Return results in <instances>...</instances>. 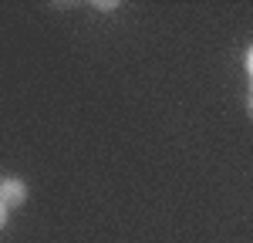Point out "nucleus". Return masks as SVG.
<instances>
[{
	"label": "nucleus",
	"instance_id": "1",
	"mask_svg": "<svg viewBox=\"0 0 253 243\" xmlns=\"http://www.w3.org/2000/svg\"><path fill=\"white\" fill-rule=\"evenodd\" d=\"M0 202H3L7 209L24 206V202H27V182L24 179H0Z\"/></svg>",
	"mask_w": 253,
	"mask_h": 243
},
{
	"label": "nucleus",
	"instance_id": "2",
	"mask_svg": "<svg viewBox=\"0 0 253 243\" xmlns=\"http://www.w3.org/2000/svg\"><path fill=\"white\" fill-rule=\"evenodd\" d=\"M7 216H10V209H7V206H3V202H0V230H3V226H7Z\"/></svg>",
	"mask_w": 253,
	"mask_h": 243
},
{
	"label": "nucleus",
	"instance_id": "3",
	"mask_svg": "<svg viewBox=\"0 0 253 243\" xmlns=\"http://www.w3.org/2000/svg\"><path fill=\"white\" fill-rule=\"evenodd\" d=\"M247 71H250V78H253V47L247 51Z\"/></svg>",
	"mask_w": 253,
	"mask_h": 243
},
{
	"label": "nucleus",
	"instance_id": "4",
	"mask_svg": "<svg viewBox=\"0 0 253 243\" xmlns=\"http://www.w3.org/2000/svg\"><path fill=\"white\" fill-rule=\"evenodd\" d=\"M250 115H253V95H250Z\"/></svg>",
	"mask_w": 253,
	"mask_h": 243
}]
</instances>
